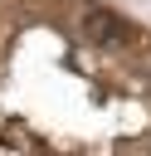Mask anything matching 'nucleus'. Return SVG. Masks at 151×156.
<instances>
[{"mask_svg":"<svg viewBox=\"0 0 151 156\" xmlns=\"http://www.w3.org/2000/svg\"><path fill=\"white\" fill-rule=\"evenodd\" d=\"M78 24H83V39H93V44H102V49H112V44H127V39H132L127 20H122V15H112L107 5H88Z\"/></svg>","mask_w":151,"mask_h":156,"instance_id":"1","label":"nucleus"}]
</instances>
